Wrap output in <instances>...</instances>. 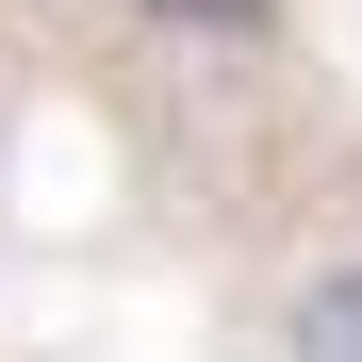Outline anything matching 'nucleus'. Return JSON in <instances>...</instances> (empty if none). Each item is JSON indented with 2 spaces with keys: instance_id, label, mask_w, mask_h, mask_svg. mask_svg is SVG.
Returning a JSON list of instances; mask_svg holds the SVG:
<instances>
[{
  "instance_id": "1",
  "label": "nucleus",
  "mask_w": 362,
  "mask_h": 362,
  "mask_svg": "<svg viewBox=\"0 0 362 362\" xmlns=\"http://www.w3.org/2000/svg\"><path fill=\"white\" fill-rule=\"evenodd\" d=\"M280 362H362V247L296 264V296H280Z\"/></svg>"
}]
</instances>
